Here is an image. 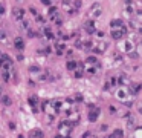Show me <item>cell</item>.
Wrapping results in <instances>:
<instances>
[{
  "mask_svg": "<svg viewBox=\"0 0 142 138\" xmlns=\"http://www.w3.org/2000/svg\"><path fill=\"white\" fill-rule=\"evenodd\" d=\"M110 89H112V84H110L109 81H106V83H104V91H110Z\"/></svg>",
  "mask_w": 142,
  "mask_h": 138,
  "instance_id": "31",
  "label": "cell"
},
{
  "mask_svg": "<svg viewBox=\"0 0 142 138\" xmlns=\"http://www.w3.org/2000/svg\"><path fill=\"white\" fill-rule=\"evenodd\" d=\"M83 100H84V97H83L81 94H76V95H75V98H73V101H76V103H81Z\"/></svg>",
  "mask_w": 142,
  "mask_h": 138,
  "instance_id": "27",
  "label": "cell"
},
{
  "mask_svg": "<svg viewBox=\"0 0 142 138\" xmlns=\"http://www.w3.org/2000/svg\"><path fill=\"white\" fill-rule=\"evenodd\" d=\"M109 83H110L112 86H116V84H118V80H116V77H112V80H110Z\"/></svg>",
  "mask_w": 142,
  "mask_h": 138,
  "instance_id": "30",
  "label": "cell"
},
{
  "mask_svg": "<svg viewBox=\"0 0 142 138\" xmlns=\"http://www.w3.org/2000/svg\"><path fill=\"white\" fill-rule=\"evenodd\" d=\"M86 63H87V65H93V66H99V61H98V58H96L95 55H89V57L86 58Z\"/></svg>",
  "mask_w": 142,
  "mask_h": 138,
  "instance_id": "15",
  "label": "cell"
},
{
  "mask_svg": "<svg viewBox=\"0 0 142 138\" xmlns=\"http://www.w3.org/2000/svg\"><path fill=\"white\" fill-rule=\"evenodd\" d=\"M76 66H78V61H75V60H69V61L66 63L67 71H75V69H76Z\"/></svg>",
  "mask_w": 142,
  "mask_h": 138,
  "instance_id": "16",
  "label": "cell"
},
{
  "mask_svg": "<svg viewBox=\"0 0 142 138\" xmlns=\"http://www.w3.org/2000/svg\"><path fill=\"white\" fill-rule=\"evenodd\" d=\"M35 17H37V22H38V23H43V22H44V18H43L41 15H38V14H37Z\"/></svg>",
  "mask_w": 142,
  "mask_h": 138,
  "instance_id": "36",
  "label": "cell"
},
{
  "mask_svg": "<svg viewBox=\"0 0 142 138\" xmlns=\"http://www.w3.org/2000/svg\"><path fill=\"white\" fill-rule=\"evenodd\" d=\"M115 61H116L118 65H122V57H121V55H116V57H115Z\"/></svg>",
  "mask_w": 142,
  "mask_h": 138,
  "instance_id": "29",
  "label": "cell"
},
{
  "mask_svg": "<svg viewBox=\"0 0 142 138\" xmlns=\"http://www.w3.org/2000/svg\"><path fill=\"white\" fill-rule=\"evenodd\" d=\"M50 52H52L50 46H46L44 49H41V51H40V54H44V55H47V54H50Z\"/></svg>",
  "mask_w": 142,
  "mask_h": 138,
  "instance_id": "25",
  "label": "cell"
},
{
  "mask_svg": "<svg viewBox=\"0 0 142 138\" xmlns=\"http://www.w3.org/2000/svg\"><path fill=\"white\" fill-rule=\"evenodd\" d=\"M99 114H101V109H99V108H90V112H89V121H90V123H95V121L98 120Z\"/></svg>",
  "mask_w": 142,
  "mask_h": 138,
  "instance_id": "7",
  "label": "cell"
},
{
  "mask_svg": "<svg viewBox=\"0 0 142 138\" xmlns=\"http://www.w3.org/2000/svg\"><path fill=\"white\" fill-rule=\"evenodd\" d=\"M14 48H15L17 51H23V49H24V41H23L21 37H15V38H14Z\"/></svg>",
  "mask_w": 142,
  "mask_h": 138,
  "instance_id": "12",
  "label": "cell"
},
{
  "mask_svg": "<svg viewBox=\"0 0 142 138\" xmlns=\"http://www.w3.org/2000/svg\"><path fill=\"white\" fill-rule=\"evenodd\" d=\"M118 84H121V86H128V84H132V81H130V78L125 75V74H121L118 78Z\"/></svg>",
  "mask_w": 142,
  "mask_h": 138,
  "instance_id": "11",
  "label": "cell"
},
{
  "mask_svg": "<svg viewBox=\"0 0 142 138\" xmlns=\"http://www.w3.org/2000/svg\"><path fill=\"white\" fill-rule=\"evenodd\" d=\"M2 75H3V80H5V81H9V80H11V71H9V69H6Z\"/></svg>",
  "mask_w": 142,
  "mask_h": 138,
  "instance_id": "22",
  "label": "cell"
},
{
  "mask_svg": "<svg viewBox=\"0 0 142 138\" xmlns=\"http://www.w3.org/2000/svg\"><path fill=\"white\" fill-rule=\"evenodd\" d=\"M90 135H92V132H89V131H87V132H84V135H83V137H84V138H89Z\"/></svg>",
  "mask_w": 142,
  "mask_h": 138,
  "instance_id": "38",
  "label": "cell"
},
{
  "mask_svg": "<svg viewBox=\"0 0 142 138\" xmlns=\"http://www.w3.org/2000/svg\"><path fill=\"white\" fill-rule=\"evenodd\" d=\"M0 68H3V60H2V57H0Z\"/></svg>",
  "mask_w": 142,
  "mask_h": 138,
  "instance_id": "45",
  "label": "cell"
},
{
  "mask_svg": "<svg viewBox=\"0 0 142 138\" xmlns=\"http://www.w3.org/2000/svg\"><path fill=\"white\" fill-rule=\"evenodd\" d=\"M83 77V68H76L75 69V78H81Z\"/></svg>",
  "mask_w": 142,
  "mask_h": 138,
  "instance_id": "23",
  "label": "cell"
},
{
  "mask_svg": "<svg viewBox=\"0 0 142 138\" xmlns=\"http://www.w3.org/2000/svg\"><path fill=\"white\" fill-rule=\"evenodd\" d=\"M28 103H29L31 106H37V103H38V97H35V95H34V97H29V98H28Z\"/></svg>",
  "mask_w": 142,
  "mask_h": 138,
  "instance_id": "21",
  "label": "cell"
},
{
  "mask_svg": "<svg viewBox=\"0 0 142 138\" xmlns=\"http://www.w3.org/2000/svg\"><path fill=\"white\" fill-rule=\"evenodd\" d=\"M90 68H87V74L89 75H95V72H96V69H95V66L93 65H89Z\"/></svg>",
  "mask_w": 142,
  "mask_h": 138,
  "instance_id": "24",
  "label": "cell"
},
{
  "mask_svg": "<svg viewBox=\"0 0 142 138\" xmlns=\"http://www.w3.org/2000/svg\"><path fill=\"white\" fill-rule=\"evenodd\" d=\"M118 46H119V51H121V52H127V54H128V52H132V51L135 49L136 43H133L132 40H124V41H121Z\"/></svg>",
  "mask_w": 142,
  "mask_h": 138,
  "instance_id": "4",
  "label": "cell"
},
{
  "mask_svg": "<svg viewBox=\"0 0 142 138\" xmlns=\"http://www.w3.org/2000/svg\"><path fill=\"white\" fill-rule=\"evenodd\" d=\"M3 14H5V8L0 5V15H3Z\"/></svg>",
  "mask_w": 142,
  "mask_h": 138,
  "instance_id": "40",
  "label": "cell"
},
{
  "mask_svg": "<svg viewBox=\"0 0 142 138\" xmlns=\"http://www.w3.org/2000/svg\"><path fill=\"white\" fill-rule=\"evenodd\" d=\"M47 14L50 15V18H54V17L58 14V11H57V6H52V5H50V6H49V11H47Z\"/></svg>",
  "mask_w": 142,
  "mask_h": 138,
  "instance_id": "20",
  "label": "cell"
},
{
  "mask_svg": "<svg viewBox=\"0 0 142 138\" xmlns=\"http://www.w3.org/2000/svg\"><path fill=\"white\" fill-rule=\"evenodd\" d=\"M84 29H86V32H87L89 35L95 34V32H96V31H95V20H93V18L87 20V22L84 23Z\"/></svg>",
  "mask_w": 142,
  "mask_h": 138,
  "instance_id": "8",
  "label": "cell"
},
{
  "mask_svg": "<svg viewBox=\"0 0 142 138\" xmlns=\"http://www.w3.org/2000/svg\"><path fill=\"white\" fill-rule=\"evenodd\" d=\"M28 35H29V37H37V32H34V31H31V29H28Z\"/></svg>",
  "mask_w": 142,
  "mask_h": 138,
  "instance_id": "35",
  "label": "cell"
},
{
  "mask_svg": "<svg viewBox=\"0 0 142 138\" xmlns=\"http://www.w3.org/2000/svg\"><path fill=\"white\" fill-rule=\"evenodd\" d=\"M80 120H81V117H80V114H78L76 111H73V112H69V121H70L73 126H76V124L80 123Z\"/></svg>",
  "mask_w": 142,
  "mask_h": 138,
  "instance_id": "10",
  "label": "cell"
},
{
  "mask_svg": "<svg viewBox=\"0 0 142 138\" xmlns=\"http://www.w3.org/2000/svg\"><path fill=\"white\" fill-rule=\"evenodd\" d=\"M0 55H2V52H0Z\"/></svg>",
  "mask_w": 142,
  "mask_h": 138,
  "instance_id": "47",
  "label": "cell"
},
{
  "mask_svg": "<svg viewBox=\"0 0 142 138\" xmlns=\"http://www.w3.org/2000/svg\"><path fill=\"white\" fill-rule=\"evenodd\" d=\"M109 129V126L107 124H104V126H101V131H107Z\"/></svg>",
  "mask_w": 142,
  "mask_h": 138,
  "instance_id": "42",
  "label": "cell"
},
{
  "mask_svg": "<svg viewBox=\"0 0 142 138\" xmlns=\"http://www.w3.org/2000/svg\"><path fill=\"white\" fill-rule=\"evenodd\" d=\"M72 128H73V124H72L69 120L61 121V123L58 124V128H57V134H58V137H69V135L72 134Z\"/></svg>",
  "mask_w": 142,
  "mask_h": 138,
  "instance_id": "1",
  "label": "cell"
},
{
  "mask_svg": "<svg viewBox=\"0 0 142 138\" xmlns=\"http://www.w3.org/2000/svg\"><path fill=\"white\" fill-rule=\"evenodd\" d=\"M17 60H18V61H21V60H23V55H21V54H18V55H17Z\"/></svg>",
  "mask_w": 142,
  "mask_h": 138,
  "instance_id": "41",
  "label": "cell"
},
{
  "mask_svg": "<svg viewBox=\"0 0 142 138\" xmlns=\"http://www.w3.org/2000/svg\"><path fill=\"white\" fill-rule=\"evenodd\" d=\"M127 95H128V92H127V88H125V86H121V88L118 89V92H116V97H118L121 101L128 100V98H127Z\"/></svg>",
  "mask_w": 142,
  "mask_h": 138,
  "instance_id": "9",
  "label": "cell"
},
{
  "mask_svg": "<svg viewBox=\"0 0 142 138\" xmlns=\"http://www.w3.org/2000/svg\"><path fill=\"white\" fill-rule=\"evenodd\" d=\"M12 17H14V20L21 22V20L24 18V9H23V8H18V6L12 8Z\"/></svg>",
  "mask_w": 142,
  "mask_h": 138,
  "instance_id": "5",
  "label": "cell"
},
{
  "mask_svg": "<svg viewBox=\"0 0 142 138\" xmlns=\"http://www.w3.org/2000/svg\"><path fill=\"white\" fill-rule=\"evenodd\" d=\"M23 29H29V22L28 20H23V26H21Z\"/></svg>",
  "mask_w": 142,
  "mask_h": 138,
  "instance_id": "32",
  "label": "cell"
},
{
  "mask_svg": "<svg viewBox=\"0 0 142 138\" xmlns=\"http://www.w3.org/2000/svg\"><path fill=\"white\" fill-rule=\"evenodd\" d=\"M6 37H8V35H6V31L0 29V41H2V43H3V41L6 40Z\"/></svg>",
  "mask_w": 142,
  "mask_h": 138,
  "instance_id": "26",
  "label": "cell"
},
{
  "mask_svg": "<svg viewBox=\"0 0 142 138\" xmlns=\"http://www.w3.org/2000/svg\"><path fill=\"white\" fill-rule=\"evenodd\" d=\"M133 3V0H125V5H132Z\"/></svg>",
  "mask_w": 142,
  "mask_h": 138,
  "instance_id": "44",
  "label": "cell"
},
{
  "mask_svg": "<svg viewBox=\"0 0 142 138\" xmlns=\"http://www.w3.org/2000/svg\"><path fill=\"white\" fill-rule=\"evenodd\" d=\"M110 112H112V114H115V112H116V109H115L113 106H110Z\"/></svg>",
  "mask_w": 142,
  "mask_h": 138,
  "instance_id": "43",
  "label": "cell"
},
{
  "mask_svg": "<svg viewBox=\"0 0 142 138\" xmlns=\"http://www.w3.org/2000/svg\"><path fill=\"white\" fill-rule=\"evenodd\" d=\"M119 137H124V131L122 129H115L112 132V135H110V138H119Z\"/></svg>",
  "mask_w": 142,
  "mask_h": 138,
  "instance_id": "19",
  "label": "cell"
},
{
  "mask_svg": "<svg viewBox=\"0 0 142 138\" xmlns=\"http://www.w3.org/2000/svg\"><path fill=\"white\" fill-rule=\"evenodd\" d=\"M46 37H47L49 40H54V38H55V35H54V34H52L50 31H49V32H46Z\"/></svg>",
  "mask_w": 142,
  "mask_h": 138,
  "instance_id": "33",
  "label": "cell"
},
{
  "mask_svg": "<svg viewBox=\"0 0 142 138\" xmlns=\"http://www.w3.org/2000/svg\"><path fill=\"white\" fill-rule=\"evenodd\" d=\"M101 14H102V8H101V5L99 3H93L92 6H90V9H89V15H90V18H98V17H101Z\"/></svg>",
  "mask_w": 142,
  "mask_h": 138,
  "instance_id": "3",
  "label": "cell"
},
{
  "mask_svg": "<svg viewBox=\"0 0 142 138\" xmlns=\"http://www.w3.org/2000/svg\"><path fill=\"white\" fill-rule=\"evenodd\" d=\"M127 34V28L125 26H122V28H115V29H112V38L113 40H116V41H119V40H122L124 38V35Z\"/></svg>",
  "mask_w": 142,
  "mask_h": 138,
  "instance_id": "2",
  "label": "cell"
},
{
  "mask_svg": "<svg viewBox=\"0 0 142 138\" xmlns=\"http://www.w3.org/2000/svg\"><path fill=\"white\" fill-rule=\"evenodd\" d=\"M29 135H31V137H35V138H41V137H44V134H43V131H41V129H32Z\"/></svg>",
  "mask_w": 142,
  "mask_h": 138,
  "instance_id": "17",
  "label": "cell"
},
{
  "mask_svg": "<svg viewBox=\"0 0 142 138\" xmlns=\"http://www.w3.org/2000/svg\"><path fill=\"white\" fill-rule=\"evenodd\" d=\"M64 51H66V45L64 43H55V52H57V55H63Z\"/></svg>",
  "mask_w": 142,
  "mask_h": 138,
  "instance_id": "14",
  "label": "cell"
},
{
  "mask_svg": "<svg viewBox=\"0 0 142 138\" xmlns=\"http://www.w3.org/2000/svg\"><path fill=\"white\" fill-rule=\"evenodd\" d=\"M109 48V45L106 43V41H99L96 46H93L90 51L93 52V54H102V52H106V49Z\"/></svg>",
  "mask_w": 142,
  "mask_h": 138,
  "instance_id": "6",
  "label": "cell"
},
{
  "mask_svg": "<svg viewBox=\"0 0 142 138\" xmlns=\"http://www.w3.org/2000/svg\"><path fill=\"white\" fill-rule=\"evenodd\" d=\"M110 26H112V29H115V28H122V26H125V25H124L122 18H113V20L110 22Z\"/></svg>",
  "mask_w": 142,
  "mask_h": 138,
  "instance_id": "13",
  "label": "cell"
},
{
  "mask_svg": "<svg viewBox=\"0 0 142 138\" xmlns=\"http://www.w3.org/2000/svg\"><path fill=\"white\" fill-rule=\"evenodd\" d=\"M41 69L38 66H29V72H40Z\"/></svg>",
  "mask_w": 142,
  "mask_h": 138,
  "instance_id": "28",
  "label": "cell"
},
{
  "mask_svg": "<svg viewBox=\"0 0 142 138\" xmlns=\"http://www.w3.org/2000/svg\"><path fill=\"white\" fill-rule=\"evenodd\" d=\"M43 5H46V6H50V0H40Z\"/></svg>",
  "mask_w": 142,
  "mask_h": 138,
  "instance_id": "37",
  "label": "cell"
},
{
  "mask_svg": "<svg viewBox=\"0 0 142 138\" xmlns=\"http://www.w3.org/2000/svg\"><path fill=\"white\" fill-rule=\"evenodd\" d=\"M9 129L14 131V129H15V123H9Z\"/></svg>",
  "mask_w": 142,
  "mask_h": 138,
  "instance_id": "39",
  "label": "cell"
},
{
  "mask_svg": "<svg viewBox=\"0 0 142 138\" xmlns=\"http://www.w3.org/2000/svg\"><path fill=\"white\" fill-rule=\"evenodd\" d=\"M0 100H2V103H3L5 106H11V104H12V100H11V97H8V95H0Z\"/></svg>",
  "mask_w": 142,
  "mask_h": 138,
  "instance_id": "18",
  "label": "cell"
},
{
  "mask_svg": "<svg viewBox=\"0 0 142 138\" xmlns=\"http://www.w3.org/2000/svg\"><path fill=\"white\" fill-rule=\"evenodd\" d=\"M0 95H2V86H0Z\"/></svg>",
  "mask_w": 142,
  "mask_h": 138,
  "instance_id": "46",
  "label": "cell"
},
{
  "mask_svg": "<svg viewBox=\"0 0 142 138\" xmlns=\"http://www.w3.org/2000/svg\"><path fill=\"white\" fill-rule=\"evenodd\" d=\"M29 12H31L32 15H37V9H35L34 6H31V8H29Z\"/></svg>",
  "mask_w": 142,
  "mask_h": 138,
  "instance_id": "34",
  "label": "cell"
}]
</instances>
